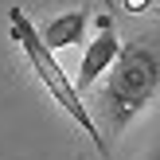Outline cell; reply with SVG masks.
Segmentation results:
<instances>
[{"label":"cell","instance_id":"obj_1","mask_svg":"<svg viewBox=\"0 0 160 160\" xmlns=\"http://www.w3.org/2000/svg\"><path fill=\"white\" fill-rule=\"evenodd\" d=\"M8 31H12V39L20 43V51L28 55L31 70H35V74H39V82L47 86V94H51V98L59 102L62 109H67V117H70V121H74V125H78V129H82L90 141H94V148H98L102 156H109V148H106V137H102L98 121L90 117V109H86V102H82V90H78V86L70 82V74L59 67L55 51L43 43L39 28L28 20V12H23V8H8Z\"/></svg>","mask_w":160,"mask_h":160},{"label":"cell","instance_id":"obj_2","mask_svg":"<svg viewBox=\"0 0 160 160\" xmlns=\"http://www.w3.org/2000/svg\"><path fill=\"white\" fill-rule=\"evenodd\" d=\"M160 86V55L152 43H129L117 51L106 82H102V109L109 117V129H125L141 109L152 102Z\"/></svg>","mask_w":160,"mask_h":160},{"label":"cell","instance_id":"obj_3","mask_svg":"<svg viewBox=\"0 0 160 160\" xmlns=\"http://www.w3.org/2000/svg\"><path fill=\"white\" fill-rule=\"evenodd\" d=\"M117 51H121V39H117V31L109 28V20L102 16V31H98V39H94V43L86 47V55H82V67H78V78H74V86H78V90L94 86V82H98V78L106 74L109 67H113Z\"/></svg>","mask_w":160,"mask_h":160},{"label":"cell","instance_id":"obj_4","mask_svg":"<svg viewBox=\"0 0 160 160\" xmlns=\"http://www.w3.org/2000/svg\"><path fill=\"white\" fill-rule=\"evenodd\" d=\"M86 31V12L82 8H70V12L55 16L51 23H43V43L51 51H62V47H74Z\"/></svg>","mask_w":160,"mask_h":160},{"label":"cell","instance_id":"obj_5","mask_svg":"<svg viewBox=\"0 0 160 160\" xmlns=\"http://www.w3.org/2000/svg\"><path fill=\"white\" fill-rule=\"evenodd\" d=\"M145 160H160V145H156V148H152V152H148Z\"/></svg>","mask_w":160,"mask_h":160},{"label":"cell","instance_id":"obj_6","mask_svg":"<svg viewBox=\"0 0 160 160\" xmlns=\"http://www.w3.org/2000/svg\"><path fill=\"white\" fill-rule=\"evenodd\" d=\"M125 4H129V8H145V0H125Z\"/></svg>","mask_w":160,"mask_h":160}]
</instances>
